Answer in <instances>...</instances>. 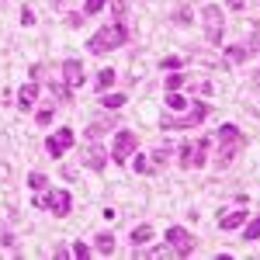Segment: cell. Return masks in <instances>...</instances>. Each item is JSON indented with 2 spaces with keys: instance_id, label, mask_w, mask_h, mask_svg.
I'll use <instances>...</instances> for the list:
<instances>
[{
  "instance_id": "obj_1",
  "label": "cell",
  "mask_w": 260,
  "mask_h": 260,
  "mask_svg": "<svg viewBox=\"0 0 260 260\" xmlns=\"http://www.w3.org/2000/svg\"><path fill=\"white\" fill-rule=\"evenodd\" d=\"M243 146H246L243 128H236V125H222L219 136H215V167H219V170L229 167V163L243 153Z\"/></svg>"
},
{
  "instance_id": "obj_2",
  "label": "cell",
  "mask_w": 260,
  "mask_h": 260,
  "mask_svg": "<svg viewBox=\"0 0 260 260\" xmlns=\"http://www.w3.org/2000/svg\"><path fill=\"white\" fill-rule=\"evenodd\" d=\"M125 42H128V28H125V21H115V24H104L101 31H94L90 42H87V49L94 56H108V52L121 49Z\"/></svg>"
},
{
  "instance_id": "obj_3",
  "label": "cell",
  "mask_w": 260,
  "mask_h": 260,
  "mask_svg": "<svg viewBox=\"0 0 260 260\" xmlns=\"http://www.w3.org/2000/svg\"><path fill=\"white\" fill-rule=\"evenodd\" d=\"M205 118H208V104L205 101H191L180 115H167L163 118V128H198Z\"/></svg>"
},
{
  "instance_id": "obj_4",
  "label": "cell",
  "mask_w": 260,
  "mask_h": 260,
  "mask_svg": "<svg viewBox=\"0 0 260 260\" xmlns=\"http://www.w3.org/2000/svg\"><path fill=\"white\" fill-rule=\"evenodd\" d=\"M180 156V167L184 170H198V167H205V160H208V139H194V142H184L177 149Z\"/></svg>"
},
{
  "instance_id": "obj_5",
  "label": "cell",
  "mask_w": 260,
  "mask_h": 260,
  "mask_svg": "<svg viewBox=\"0 0 260 260\" xmlns=\"http://www.w3.org/2000/svg\"><path fill=\"white\" fill-rule=\"evenodd\" d=\"M35 208H49L52 215H59V219H66L70 215V208H73V198H70V191H49V194H42L39 191V198H35Z\"/></svg>"
},
{
  "instance_id": "obj_6",
  "label": "cell",
  "mask_w": 260,
  "mask_h": 260,
  "mask_svg": "<svg viewBox=\"0 0 260 260\" xmlns=\"http://www.w3.org/2000/svg\"><path fill=\"white\" fill-rule=\"evenodd\" d=\"M201 24H205V39L212 45H222V31H225V21H222V7L219 4H208L201 11Z\"/></svg>"
},
{
  "instance_id": "obj_7",
  "label": "cell",
  "mask_w": 260,
  "mask_h": 260,
  "mask_svg": "<svg viewBox=\"0 0 260 260\" xmlns=\"http://www.w3.org/2000/svg\"><path fill=\"white\" fill-rule=\"evenodd\" d=\"M136 149H139V136H136L132 128H121L118 136H115V142H111V153H108V156L115 163H128V156H132Z\"/></svg>"
},
{
  "instance_id": "obj_8",
  "label": "cell",
  "mask_w": 260,
  "mask_h": 260,
  "mask_svg": "<svg viewBox=\"0 0 260 260\" xmlns=\"http://www.w3.org/2000/svg\"><path fill=\"white\" fill-rule=\"evenodd\" d=\"M167 243H170V250H174L177 257H191V253H194V236H191L184 225H170V229H167Z\"/></svg>"
},
{
  "instance_id": "obj_9",
  "label": "cell",
  "mask_w": 260,
  "mask_h": 260,
  "mask_svg": "<svg viewBox=\"0 0 260 260\" xmlns=\"http://www.w3.org/2000/svg\"><path fill=\"white\" fill-rule=\"evenodd\" d=\"M73 139H77V136H73V128H56V132L45 139V149H49V156H52V160L66 156V153H70V146H73Z\"/></svg>"
},
{
  "instance_id": "obj_10",
  "label": "cell",
  "mask_w": 260,
  "mask_h": 260,
  "mask_svg": "<svg viewBox=\"0 0 260 260\" xmlns=\"http://www.w3.org/2000/svg\"><path fill=\"white\" fill-rule=\"evenodd\" d=\"M59 73H62V83H66L70 90H77V87H83V83H87V70H83L80 59H66L59 66Z\"/></svg>"
},
{
  "instance_id": "obj_11",
  "label": "cell",
  "mask_w": 260,
  "mask_h": 260,
  "mask_svg": "<svg viewBox=\"0 0 260 260\" xmlns=\"http://www.w3.org/2000/svg\"><path fill=\"white\" fill-rule=\"evenodd\" d=\"M83 167H90V170H104V167H108V149H101L98 142H90V149L83 153Z\"/></svg>"
},
{
  "instance_id": "obj_12",
  "label": "cell",
  "mask_w": 260,
  "mask_h": 260,
  "mask_svg": "<svg viewBox=\"0 0 260 260\" xmlns=\"http://www.w3.org/2000/svg\"><path fill=\"white\" fill-rule=\"evenodd\" d=\"M35 101H39V83L28 80L18 90V108H21V111H31V108H35Z\"/></svg>"
},
{
  "instance_id": "obj_13",
  "label": "cell",
  "mask_w": 260,
  "mask_h": 260,
  "mask_svg": "<svg viewBox=\"0 0 260 260\" xmlns=\"http://www.w3.org/2000/svg\"><path fill=\"white\" fill-rule=\"evenodd\" d=\"M250 219V212H243V208H233V212H225V215H219V229H240L243 222Z\"/></svg>"
},
{
  "instance_id": "obj_14",
  "label": "cell",
  "mask_w": 260,
  "mask_h": 260,
  "mask_svg": "<svg viewBox=\"0 0 260 260\" xmlns=\"http://www.w3.org/2000/svg\"><path fill=\"white\" fill-rule=\"evenodd\" d=\"M128 240H132V250H142V246H146V243L153 240V225H136V229H132V236H128Z\"/></svg>"
},
{
  "instance_id": "obj_15",
  "label": "cell",
  "mask_w": 260,
  "mask_h": 260,
  "mask_svg": "<svg viewBox=\"0 0 260 260\" xmlns=\"http://www.w3.org/2000/svg\"><path fill=\"white\" fill-rule=\"evenodd\" d=\"M49 90H52V98L59 101V104H70V101H73V90H70L62 80H56V77L49 80Z\"/></svg>"
},
{
  "instance_id": "obj_16",
  "label": "cell",
  "mask_w": 260,
  "mask_h": 260,
  "mask_svg": "<svg viewBox=\"0 0 260 260\" xmlns=\"http://www.w3.org/2000/svg\"><path fill=\"white\" fill-rule=\"evenodd\" d=\"M94 250L104 253V257L115 253V236H111V233H98V236H94Z\"/></svg>"
},
{
  "instance_id": "obj_17",
  "label": "cell",
  "mask_w": 260,
  "mask_h": 260,
  "mask_svg": "<svg viewBox=\"0 0 260 260\" xmlns=\"http://www.w3.org/2000/svg\"><path fill=\"white\" fill-rule=\"evenodd\" d=\"M108 132H111V121H94V125H90V128H83V136H87V139H90V142L104 139V136H108Z\"/></svg>"
},
{
  "instance_id": "obj_18",
  "label": "cell",
  "mask_w": 260,
  "mask_h": 260,
  "mask_svg": "<svg viewBox=\"0 0 260 260\" xmlns=\"http://www.w3.org/2000/svg\"><path fill=\"white\" fill-rule=\"evenodd\" d=\"M115 77H118V73H115V70H111V66H104V70H98V90L101 94H104V90H108V87H111V83H115Z\"/></svg>"
},
{
  "instance_id": "obj_19",
  "label": "cell",
  "mask_w": 260,
  "mask_h": 260,
  "mask_svg": "<svg viewBox=\"0 0 260 260\" xmlns=\"http://www.w3.org/2000/svg\"><path fill=\"white\" fill-rule=\"evenodd\" d=\"M125 101H128L125 94H108V90H104V94H101V108H108V111H118Z\"/></svg>"
},
{
  "instance_id": "obj_20",
  "label": "cell",
  "mask_w": 260,
  "mask_h": 260,
  "mask_svg": "<svg viewBox=\"0 0 260 260\" xmlns=\"http://www.w3.org/2000/svg\"><path fill=\"white\" fill-rule=\"evenodd\" d=\"M136 160H132V170L136 174H156V167H153V160L149 156H142V153H132Z\"/></svg>"
},
{
  "instance_id": "obj_21",
  "label": "cell",
  "mask_w": 260,
  "mask_h": 260,
  "mask_svg": "<svg viewBox=\"0 0 260 260\" xmlns=\"http://www.w3.org/2000/svg\"><path fill=\"white\" fill-rule=\"evenodd\" d=\"M243 59H250L246 45H229V49H225V62H233V66H236V62H243Z\"/></svg>"
},
{
  "instance_id": "obj_22",
  "label": "cell",
  "mask_w": 260,
  "mask_h": 260,
  "mask_svg": "<svg viewBox=\"0 0 260 260\" xmlns=\"http://www.w3.org/2000/svg\"><path fill=\"white\" fill-rule=\"evenodd\" d=\"M170 156H174V146H170V142H167V146H156V149H153V167H163Z\"/></svg>"
},
{
  "instance_id": "obj_23",
  "label": "cell",
  "mask_w": 260,
  "mask_h": 260,
  "mask_svg": "<svg viewBox=\"0 0 260 260\" xmlns=\"http://www.w3.org/2000/svg\"><path fill=\"white\" fill-rule=\"evenodd\" d=\"M187 104H191V101H187V98H180L177 90H167V108H170V111H184Z\"/></svg>"
},
{
  "instance_id": "obj_24",
  "label": "cell",
  "mask_w": 260,
  "mask_h": 260,
  "mask_svg": "<svg viewBox=\"0 0 260 260\" xmlns=\"http://www.w3.org/2000/svg\"><path fill=\"white\" fill-rule=\"evenodd\" d=\"M28 187H31V191H45V187H49V177L39 174V170H31V174H28Z\"/></svg>"
},
{
  "instance_id": "obj_25",
  "label": "cell",
  "mask_w": 260,
  "mask_h": 260,
  "mask_svg": "<svg viewBox=\"0 0 260 260\" xmlns=\"http://www.w3.org/2000/svg\"><path fill=\"white\" fill-rule=\"evenodd\" d=\"M184 83H191V77H187V73H177V70H174V73L167 77V90H180Z\"/></svg>"
},
{
  "instance_id": "obj_26",
  "label": "cell",
  "mask_w": 260,
  "mask_h": 260,
  "mask_svg": "<svg viewBox=\"0 0 260 260\" xmlns=\"http://www.w3.org/2000/svg\"><path fill=\"white\" fill-rule=\"evenodd\" d=\"M243 240H260V219H253V222H243Z\"/></svg>"
},
{
  "instance_id": "obj_27",
  "label": "cell",
  "mask_w": 260,
  "mask_h": 260,
  "mask_svg": "<svg viewBox=\"0 0 260 260\" xmlns=\"http://www.w3.org/2000/svg\"><path fill=\"white\" fill-rule=\"evenodd\" d=\"M104 7H108V0H87V4H83V14H87V18H94V14L104 11Z\"/></svg>"
},
{
  "instance_id": "obj_28",
  "label": "cell",
  "mask_w": 260,
  "mask_h": 260,
  "mask_svg": "<svg viewBox=\"0 0 260 260\" xmlns=\"http://www.w3.org/2000/svg\"><path fill=\"white\" fill-rule=\"evenodd\" d=\"M35 11H31V7H28V4H24V7H21V24H24V28H31V24H35Z\"/></svg>"
},
{
  "instance_id": "obj_29",
  "label": "cell",
  "mask_w": 260,
  "mask_h": 260,
  "mask_svg": "<svg viewBox=\"0 0 260 260\" xmlns=\"http://www.w3.org/2000/svg\"><path fill=\"white\" fill-rule=\"evenodd\" d=\"M70 253H73L77 260H87V257H90V246H83V243H73V250H70Z\"/></svg>"
},
{
  "instance_id": "obj_30",
  "label": "cell",
  "mask_w": 260,
  "mask_h": 260,
  "mask_svg": "<svg viewBox=\"0 0 260 260\" xmlns=\"http://www.w3.org/2000/svg\"><path fill=\"white\" fill-rule=\"evenodd\" d=\"M52 104H56V101H52ZM52 104H49V108H42L39 115H35V121H39V125H49V121H52Z\"/></svg>"
},
{
  "instance_id": "obj_31",
  "label": "cell",
  "mask_w": 260,
  "mask_h": 260,
  "mask_svg": "<svg viewBox=\"0 0 260 260\" xmlns=\"http://www.w3.org/2000/svg\"><path fill=\"white\" fill-rule=\"evenodd\" d=\"M160 66H163V70H170V73H174V70H180V66H184V59H180V56H170V59H163Z\"/></svg>"
},
{
  "instance_id": "obj_32",
  "label": "cell",
  "mask_w": 260,
  "mask_h": 260,
  "mask_svg": "<svg viewBox=\"0 0 260 260\" xmlns=\"http://www.w3.org/2000/svg\"><path fill=\"white\" fill-rule=\"evenodd\" d=\"M111 14H115V21L125 18V0H111Z\"/></svg>"
},
{
  "instance_id": "obj_33",
  "label": "cell",
  "mask_w": 260,
  "mask_h": 260,
  "mask_svg": "<svg viewBox=\"0 0 260 260\" xmlns=\"http://www.w3.org/2000/svg\"><path fill=\"white\" fill-rule=\"evenodd\" d=\"M170 253H174V250H170V243H167V246H153V250H149V257H170Z\"/></svg>"
},
{
  "instance_id": "obj_34",
  "label": "cell",
  "mask_w": 260,
  "mask_h": 260,
  "mask_svg": "<svg viewBox=\"0 0 260 260\" xmlns=\"http://www.w3.org/2000/svg\"><path fill=\"white\" fill-rule=\"evenodd\" d=\"M243 45H246V52H250V56H253V52H260V39H257V35H253L250 42H243Z\"/></svg>"
},
{
  "instance_id": "obj_35",
  "label": "cell",
  "mask_w": 260,
  "mask_h": 260,
  "mask_svg": "<svg viewBox=\"0 0 260 260\" xmlns=\"http://www.w3.org/2000/svg\"><path fill=\"white\" fill-rule=\"evenodd\" d=\"M177 24H191V11H187V7H180V11H177Z\"/></svg>"
},
{
  "instance_id": "obj_36",
  "label": "cell",
  "mask_w": 260,
  "mask_h": 260,
  "mask_svg": "<svg viewBox=\"0 0 260 260\" xmlns=\"http://www.w3.org/2000/svg\"><path fill=\"white\" fill-rule=\"evenodd\" d=\"M83 21H87V14H70V24H73V28H80Z\"/></svg>"
},
{
  "instance_id": "obj_37",
  "label": "cell",
  "mask_w": 260,
  "mask_h": 260,
  "mask_svg": "<svg viewBox=\"0 0 260 260\" xmlns=\"http://www.w3.org/2000/svg\"><path fill=\"white\" fill-rule=\"evenodd\" d=\"M7 174H11V170H7V167H4V163H0V177H7Z\"/></svg>"
},
{
  "instance_id": "obj_38",
  "label": "cell",
  "mask_w": 260,
  "mask_h": 260,
  "mask_svg": "<svg viewBox=\"0 0 260 260\" xmlns=\"http://www.w3.org/2000/svg\"><path fill=\"white\" fill-rule=\"evenodd\" d=\"M62 4H70V0H52V7H62Z\"/></svg>"
},
{
  "instance_id": "obj_39",
  "label": "cell",
  "mask_w": 260,
  "mask_h": 260,
  "mask_svg": "<svg viewBox=\"0 0 260 260\" xmlns=\"http://www.w3.org/2000/svg\"><path fill=\"white\" fill-rule=\"evenodd\" d=\"M0 4H4V0H0Z\"/></svg>"
}]
</instances>
